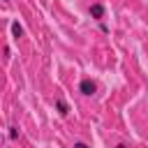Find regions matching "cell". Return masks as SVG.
I'll return each mask as SVG.
<instances>
[{
	"instance_id": "obj_1",
	"label": "cell",
	"mask_w": 148,
	"mask_h": 148,
	"mask_svg": "<svg viewBox=\"0 0 148 148\" xmlns=\"http://www.w3.org/2000/svg\"><path fill=\"white\" fill-rule=\"evenodd\" d=\"M95 90H97V83H95L90 76H83V79L79 81V92H81V95L90 97V95H95Z\"/></svg>"
},
{
	"instance_id": "obj_2",
	"label": "cell",
	"mask_w": 148,
	"mask_h": 148,
	"mask_svg": "<svg viewBox=\"0 0 148 148\" xmlns=\"http://www.w3.org/2000/svg\"><path fill=\"white\" fill-rule=\"evenodd\" d=\"M88 12H90V16H92L95 21H102V18H104V14H106V9H104V5H99V2H95V5H90V7H88Z\"/></svg>"
},
{
	"instance_id": "obj_3",
	"label": "cell",
	"mask_w": 148,
	"mask_h": 148,
	"mask_svg": "<svg viewBox=\"0 0 148 148\" xmlns=\"http://www.w3.org/2000/svg\"><path fill=\"white\" fill-rule=\"evenodd\" d=\"M56 111H58L60 116H67V113H69V104H67L62 97H56Z\"/></svg>"
},
{
	"instance_id": "obj_4",
	"label": "cell",
	"mask_w": 148,
	"mask_h": 148,
	"mask_svg": "<svg viewBox=\"0 0 148 148\" xmlns=\"http://www.w3.org/2000/svg\"><path fill=\"white\" fill-rule=\"evenodd\" d=\"M9 30H12V37H14V39H18V37H23V25H21L18 21H12V25H9Z\"/></svg>"
},
{
	"instance_id": "obj_5",
	"label": "cell",
	"mask_w": 148,
	"mask_h": 148,
	"mask_svg": "<svg viewBox=\"0 0 148 148\" xmlns=\"http://www.w3.org/2000/svg\"><path fill=\"white\" fill-rule=\"evenodd\" d=\"M7 136H9L12 141H16V139H18V127H14V125H12V127H9V132H7Z\"/></svg>"
},
{
	"instance_id": "obj_6",
	"label": "cell",
	"mask_w": 148,
	"mask_h": 148,
	"mask_svg": "<svg viewBox=\"0 0 148 148\" xmlns=\"http://www.w3.org/2000/svg\"><path fill=\"white\" fill-rule=\"evenodd\" d=\"M72 148H90V146H88V143H83V141H74V146H72Z\"/></svg>"
},
{
	"instance_id": "obj_7",
	"label": "cell",
	"mask_w": 148,
	"mask_h": 148,
	"mask_svg": "<svg viewBox=\"0 0 148 148\" xmlns=\"http://www.w3.org/2000/svg\"><path fill=\"white\" fill-rule=\"evenodd\" d=\"M113 148H130V146H127V143H125V141H118V143H116V146H113Z\"/></svg>"
}]
</instances>
